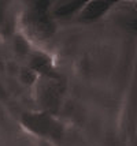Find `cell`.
I'll return each instance as SVG.
<instances>
[{
  "label": "cell",
  "mask_w": 137,
  "mask_h": 146,
  "mask_svg": "<svg viewBox=\"0 0 137 146\" xmlns=\"http://www.w3.org/2000/svg\"><path fill=\"white\" fill-rule=\"evenodd\" d=\"M103 4H104V3H93V4L88 8L86 15H89V17H96V15H99V14L103 11V8H104Z\"/></svg>",
  "instance_id": "obj_1"
}]
</instances>
